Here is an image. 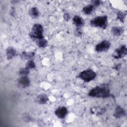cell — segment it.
<instances>
[{"label":"cell","mask_w":127,"mask_h":127,"mask_svg":"<svg viewBox=\"0 0 127 127\" xmlns=\"http://www.w3.org/2000/svg\"><path fill=\"white\" fill-rule=\"evenodd\" d=\"M88 95L92 97L106 98L110 97L111 94L107 85H102L92 88L89 92Z\"/></svg>","instance_id":"cell-1"},{"label":"cell","mask_w":127,"mask_h":127,"mask_svg":"<svg viewBox=\"0 0 127 127\" xmlns=\"http://www.w3.org/2000/svg\"><path fill=\"white\" fill-rule=\"evenodd\" d=\"M108 17L106 15L99 16L92 19L90 21L91 26L105 29L107 26Z\"/></svg>","instance_id":"cell-2"},{"label":"cell","mask_w":127,"mask_h":127,"mask_svg":"<svg viewBox=\"0 0 127 127\" xmlns=\"http://www.w3.org/2000/svg\"><path fill=\"white\" fill-rule=\"evenodd\" d=\"M43 27L41 24H35L33 25L29 36L31 38L38 40L44 38L43 35Z\"/></svg>","instance_id":"cell-3"},{"label":"cell","mask_w":127,"mask_h":127,"mask_svg":"<svg viewBox=\"0 0 127 127\" xmlns=\"http://www.w3.org/2000/svg\"><path fill=\"white\" fill-rule=\"evenodd\" d=\"M96 73L91 69H85L81 72L78 75V77L86 82H90L96 77Z\"/></svg>","instance_id":"cell-4"},{"label":"cell","mask_w":127,"mask_h":127,"mask_svg":"<svg viewBox=\"0 0 127 127\" xmlns=\"http://www.w3.org/2000/svg\"><path fill=\"white\" fill-rule=\"evenodd\" d=\"M127 54V49L126 46L122 45L115 50L113 54V57L116 59H120L125 57Z\"/></svg>","instance_id":"cell-5"},{"label":"cell","mask_w":127,"mask_h":127,"mask_svg":"<svg viewBox=\"0 0 127 127\" xmlns=\"http://www.w3.org/2000/svg\"><path fill=\"white\" fill-rule=\"evenodd\" d=\"M111 43L107 40H104L98 43L95 47V50L97 52H106L109 50Z\"/></svg>","instance_id":"cell-6"},{"label":"cell","mask_w":127,"mask_h":127,"mask_svg":"<svg viewBox=\"0 0 127 127\" xmlns=\"http://www.w3.org/2000/svg\"><path fill=\"white\" fill-rule=\"evenodd\" d=\"M67 109L65 107H59L55 111V114L57 117L60 119L64 118L67 114Z\"/></svg>","instance_id":"cell-7"},{"label":"cell","mask_w":127,"mask_h":127,"mask_svg":"<svg viewBox=\"0 0 127 127\" xmlns=\"http://www.w3.org/2000/svg\"><path fill=\"white\" fill-rule=\"evenodd\" d=\"M18 84L22 87H27L30 85V81L27 76H21L18 80Z\"/></svg>","instance_id":"cell-8"},{"label":"cell","mask_w":127,"mask_h":127,"mask_svg":"<svg viewBox=\"0 0 127 127\" xmlns=\"http://www.w3.org/2000/svg\"><path fill=\"white\" fill-rule=\"evenodd\" d=\"M73 23L74 25H75L76 27H82L84 24V19L79 16L75 15L73 19Z\"/></svg>","instance_id":"cell-9"},{"label":"cell","mask_w":127,"mask_h":127,"mask_svg":"<svg viewBox=\"0 0 127 127\" xmlns=\"http://www.w3.org/2000/svg\"><path fill=\"white\" fill-rule=\"evenodd\" d=\"M126 115V112L125 110L120 106H118L114 114V116L116 118H121Z\"/></svg>","instance_id":"cell-10"},{"label":"cell","mask_w":127,"mask_h":127,"mask_svg":"<svg viewBox=\"0 0 127 127\" xmlns=\"http://www.w3.org/2000/svg\"><path fill=\"white\" fill-rule=\"evenodd\" d=\"M124 29L123 27L121 26H114L111 29V32L116 36H121L124 32Z\"/></svg>","instance_id":"cell-11"},{"label":"cell","mask_w":127,"mask_h":127,"mask_svg":"<svg viewBox=\"0 0 127 127\" xmlns=\"http://www.w3.org/2000/svg\"><path fill=\"white\" fill-rule=\"evenodd\" d=\"M6 54L7 60H11L16 54V51L12 47H8L6 51Z\"/></svg>","instance_id":"cell-12"},{"label":"cell","mask_w":127,"mask_h":127,"mask_svg":"<svg viewBox=\"0 0 127 127\" xmlns=\"http://www.w3.org/2000/svg\"><path fill=\"white\" fill-rule=\"evenodd\" d=\"M91 113L92 114L97 115H101L106 112V109L100 107H93L91 109Z\"/></svg>","instance_id":"cell-13"},{"label":"cell","mask_w":127,"mask_h":127,"mask_svg":"<svg viewBox=\"0 0 127 127\" xmlns=\"http://www.w3.org/2000/svg\"><path fill=\"white\" fill-rule=\"evenodd\" d=\"M48 97L46 94H40L39 95L36 99L37 102L40 104H45L48 101Z\"/></svg>","instance_id":"cell-14"},{"label":"cell","mask_w":127,"mask_h":127,"mask_svg":"<svg viewBox=\"0 0 127 127\" xmlns=\"http://www.w3.org/2000/svg\"><path fill=\"white\" fill-rule=\"evenodd\" d=\"M35 53L34 52H23L21 54V58L23 59L30 60L34 57Z\"/></svg>","instance_id":"cell-15"},{"label":"cell","mask_w":127,"mask_h":127,"mask_svg":"<svg viewBox=\"0 0 127 127\" xmlns=\"http://www.w3.org/2000/svg\"><path fill=\"white\" fill-rule=\"evenodd\" d=\"M95 7L92 4H89L84 6L82 8V11L84 13L87 15L90 14L94 10Z\"/></svg>","instance_id":"cell-16"},{"label":"cell","mask_w":127,"mask_h":127,"mask_svg":"<svg viewBox=\"0 0 127 127\" xmlns=\"http://www.w3.org/2000/svg\"><path fill=\"white\" fill-rule=\"evenodd\" d=\"M29 14L31 17L32 18H37L39 14V12L38 8L36 7H32L29 10Z\"/></svg>","instance_id":"cell-17"},{"label":"cell","mask_w":127,"mask_h":127,"mask_svg":"<svg viewBox=\"0 0 127 127\" xmlns=\"http://www.w3.org/2000/svg\"><path fill=\"white\" fill-rule=\"evenodd\" d=\"M126 15H127V13L126 12L119 11L117 13V17L121 22H122V23H124L125 20Z\"/></svg>","instance_id":"cell-18"},{"label":"cell","mask_w":127,"mask_h":127,"mask_svg":"<svg viewBox=\"0 0 127 127\" xmlns=\"http://www.w3.org/2000/svg\"><path fill=\"white\" fill-rule=\"evenodd\" d=\"M37 45L40 48H45L48 45V42L46 39L43 38L38 40Z\"/></svg>","instance_id":"cell-19"},{"label":"cell","mask_w":127,"mask_h":127,"mask_svg":"<svg viewBox=\"0 0 127 127\" xmlns=\"http://www.w3.org/2000/svg\"><path fill=\"white\" fill-rule=\"evenodd\" d=\"M35 66H36V65L34 62L32 60H28V62H27L25 67L28 69H30L34 68Z\"/></svg>","instance_id":"cell-20"},{"label":"cell","mask_w":127,"mask_h":127,"mask_svg":"<svg viewBox=\"0 0 127 127\" xmlns=\"http://www.w3.org/2000/svg\"><path fill=\"white\" fill-rule=\"evenodd\" d=\"M29 69L26 67L21 68L19 71V73L21 76H26L29 73Z\"/></svg>","instance_id":"cell-21"},{"label":"cell","mask_w":127,"mask_h":127,"mask_svg":"<svg viewBox=\"0 0 127 127\" xmlns=\"http://www.w3.org/2000/svg\"><path fill=\"white\" fill-rule=\"evenodd\" d=\"M75 35L78 37L82 35V30L80 27H76L75 31Z\"/></svg>","instance_id":"cell-22"},{"label":"cell","mask_w":127,"mask_h":127,"mask_svg":"<svg viewBox=\"0 0 127 127\" xmlns=\"http://www.w3.org/2000/svg\"><path fill=\"white\" fill-rule=\"evenodd\" d=\"M102 1L99 0H94L91 1V4H92L94 7H97L99 6L101 3Z\"/></svg>","instance_id":"cell-23"},{"label":"cell","mask_w":127,"mask_h":127,"mask_svg":"<svg viewBox=\"0 0 127 127\" xmlns=\"http://www.w3.org/2000/svg\"><path fill=\"white\" fill-rule=\"evenodd\" d=\"M23 120L26 122H29L31 120V118L29 116V115L28 114H26V115H23Z\"/></svg>","instance_id":"cell-24"},{"label":"cell","mask_w":127,"mask_h":127,"mask_svg":"<svg viewBox=\"0 0 127 127\" xmlns=\"http://www.w3.org/2000/svg\"><path fill=\"white\" fill-rule=\"evenodd\" d=\"M70 17L69 14L67 12L64 13V18L65 21H68L70 19Z\"/></svg>","instance_id":"cell-25"},{"label":"cell","mask_w":127,"mask_h":127,"mask_svg":"<svg viewBox=\"0 0 127 127\" xmlns=\"http://www.w3.org/2000/svg\"><path fill=\"white\" fill-rule=\"evenodd\" d=\"M121 64H116V65L115 66L114 68H115V69H116V70H119L120 68H121Z\"/></svg>","instance_id":"cell-26"}]
</instances>
